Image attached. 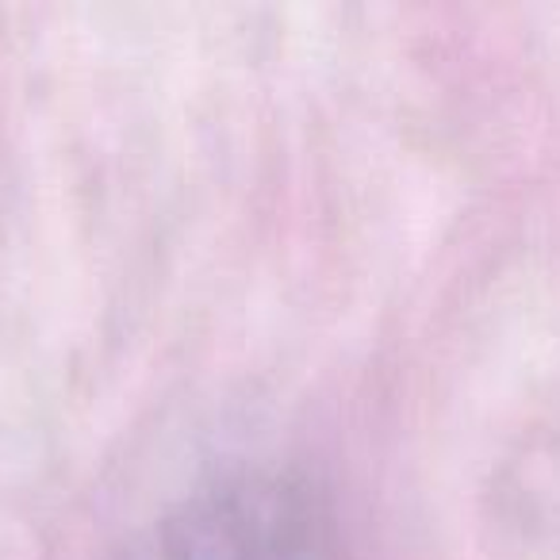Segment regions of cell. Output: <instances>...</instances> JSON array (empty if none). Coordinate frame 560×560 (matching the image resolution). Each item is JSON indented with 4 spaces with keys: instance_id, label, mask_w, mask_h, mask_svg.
Segmentation results:
<instances>
[]
</instances>
